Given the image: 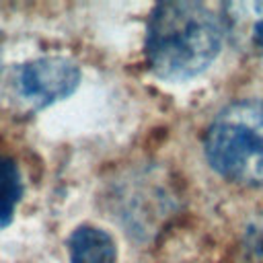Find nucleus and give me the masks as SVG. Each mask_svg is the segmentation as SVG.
Returning <instances> with one entry per match:
<instances>
[{
	"label": "nucleus",
	"mask_w": 263,
	"mask_h": 263,
	"mask_svg": "<svg viewBox=\"0 0 263 263\" xmlns=\"http://www.w3.org/2000/svg\"><path fill=\"white\" fill-rule=\"evenodd\" d=\"M21 195H23V181L16 164L10 158L0 156V226H6L12 220Z\"/></svg>",
	"instance_id": "nucleus-6"
},
{
	"label": "nucleus",
	"mask_w": 263,
	"mask_h": 263,
	"mask_svg": "<svg viewBox=\"0 0 263 263\" xmlns=\"http://www.w3.org/2000/svg\"><path fill=\"white\" fill-rule=\"evenodd\" d=\"M245 263H263V240H255L251 247H247Z\"/></svg>",
	"instance_id": "nucleus-7"
},
{
	"label": "nucleus",
	"mask_w": 263,
	"mask_h": 263,
	"mask_svg": "<svg viewBox=\"0 0 263 263\" xmlns=\"http://www.w3.org/2000/svg\"><path fill=\"white\" fill-rule=\"evenodd\" d=\"M210 166L224 179L263 187V101H238L224 107L203 140Z\"/></svg>",
	"instance_id": "nucleus-2"
},
{
	"label": "nucleus",
	"mask_w": 263,
	"mask_h": 263,
	"mask_svg": "<svg viewBox=\"0 0 263 263\" xmlns=\"http://www.w3.org/2000/svg\"><path fill=\"white\" fill-rule=\"evenodd\" d=\"M72 263H115L117 251L113 238L97 226H80L70 236Z\"/></svg>",
	"instance_id": "nucleus-5"
},
{
	"label": "nucleus",
	"mask_w": 263,
	"mask_h": 263,
	"mask_svg": "<svg viewBox=\"0 0 263 263\" xmlns=\"http://www.w3.org/2000/svg\"><path fill=\"white\" fill-rule=\"evenodd\" d=\"M230 43L249 55H263V0H236L222 8Z\"/></svg>",
	"instance_id": "nucleus-4"
},
{
	"label": "nucleus",
	"mask_w": 263,
	"mask_h": 263,
	"mask_svg": "<svg viewBox=\"0 0 263 263\" xmlns=\"http://www.w3.org/2000/svg\"><path fill=\"white\" fill-rule=\"evenodd\" d=\"M220 39V21L203 4L162 2L148 23L146 58L156 76L187 80L214 62Z\"/></svg>",
	"instance_id": "nucleus-1"
},
{
	"label": "nucleus",
	"mask_w": 263,
	"mask_h": 263,
	"mask_svg": "<svg viewBox=\"0 0 263 263\" xmlns=\"http://www.w3.org/2000/svg\"><path fill=\"white\" fill-rule=\"evenodd\" d=\"M80 82L78 66L60 55L27 62L16 74V92L31 107H45L66 99Z\"/></svg>",
	"instance_id": "nucleus-3"
}]
</instances>
